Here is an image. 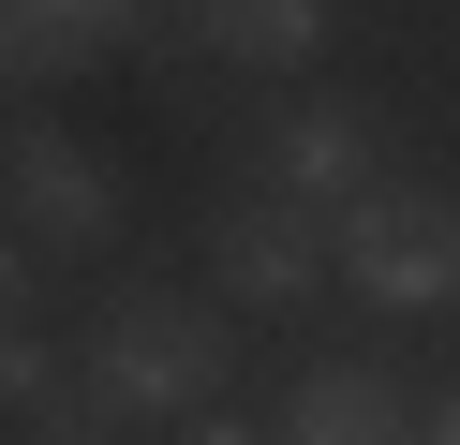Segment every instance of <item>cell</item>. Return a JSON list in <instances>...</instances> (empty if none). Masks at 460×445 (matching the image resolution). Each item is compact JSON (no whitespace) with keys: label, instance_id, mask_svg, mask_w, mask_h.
<instances>
[{"label":"cell","instance_id":"obj_12","mask_svg":"<svg viewBox=\"0 0 460 445\" xmlns=\"http://www.w3.org/2000/svg\"><path fill=\"white\" fill-rule=\"evenodd\" d=\"M179 445H268V431H252L238 401H208V415H179Z\"/></svg>","mask_w":460,"mask_h":445},{"label":"cell","instance_id":"obj_8","mask_svg":"<svg viewBox=\"0 0 460 445\" xmlns=\"http://www.w3.org/2000/svg\"><path fill=\"white\" fill-rule=\"evenodd\" d=\"M193 15H208V45L238 75H312L327 30H341V0H193Z\"/></svg>","mask_w":460,"mask_h":445},{"label":"cell","instance_id":"obj_5","mask_svg":"<svg viewBox=\"0 0 460 445\" xmlns=\"http://www.w3.org/2000/svg\"><path fill=\"white\" fill-rule=\"evenodd\" d=\"M371 178H386V134H371L357 104H282V119H268V193H282V208L341 223Z\"/></svg>","mask_w":460,"mask_h":445},{"label":"cell","instance_id":"obj_4","mask_svg":"<svg viewBox=\"0 0 460 445\" xmlns=\"http://www.w3.org/2000/svg\"><path fill=\"white\" fill-rule=\"evenodd\" d=\"M208 267H223V312H312V297L341 282L327 223H312V208H282V193L223 208V223H208Z\"/></svg>","mask_w":460,"mask_h":445},{"label":"cell","instance_id":"obj_9","mask_svg":"<svg viewBox=\"0 0 460 445\" xmlns=\"http://www.w3.org/2000/svg\"><path fill=\"white\" fill-rule=\"evenodd\" d=\"M0 401H15V415H45V401H75V356L45 342V326H0Z\"/></svg>","mask_w":460,"mask_h":445},{"label":"cell","instance_id":"obj_6","mask_svg":"<svg viewBox=\"0 0 460 445\" xmlns=\"http://www.w3.org/2000/svg\"><path fill=\"white\" fill-rule=\"evenodd\" d=\"M134 30H149V0H0V89H60Z\"/></svg>","mask_w":460,"mask_h":445},{"label":"cell","instance_id":"obj_13","mask_svg":"<svg viewBox=\"0 0 460 445\" xmlns=\"http://www.w3.org/2000/svg\"><path fill=\"white\" fill-rule=\"evenodd\" d=\"M416 445H460V386H446V401H430V415H416Z\"/></svg>","mask_w":460,"mask_h":445},{"label":"cell","instance_id":"obj_1","mask_svg":"<svg viewBox=\"0 0 460 445\" xmlns=\"http://www.w3.org/2000/svg\"><path fill=\"white\" fill-rule=\"evenodd\" d=\"M223 356H238V326H223L208 297H119V312L90 326V356H75V386H90L119 431H179V415L223 401Z\"/></svg>","mask_w":460,"mask_h":445},{"label":"cell","instance_id":"obj_10","mask_svg":"<svg viewBox=\"0 0 460 445\" xmlns=\"http://www.w3.org/2000/svg\"><path fill=\"white\" fill-rule=\"evenodd\" d=\"M15 445H119V415H104L90 386H75V401H45V415H31V431H15Z\"/></svg>","mask_w":460,"mask_h":445},{"label":"cell","instance_id":"obj_3","mask_svg":"<svg viewBox=\"0 0 460 445\" xmlns=\"http://www.w3.org/2000/svg\"><path fill=\"white\" fill-rule=\"evenodd\" d=\"M0 193H15L31 253H104V237L134 223V178L104 164L90 134H60V119H15V148H0Z\"/></svg>","mask_w":460,"mask_h":445},{"label":"cell","instance_id":"obj_7","mask_svg":"<svg viewBox=\"0 0 460 445\" xmlns=\"http://www.w3.org/2000/svg\"><path fill=\"white\" fill-rule=\"evenodd\" d=\"M268 445H416V401L386 371H357V356H312L297 401L268 415Z\"/></svg>","mask_w":460,"mask_h":445},{"label":"cell","instance_id":"obj_11","mask_svg":"<svg viewBox=\"0 0 460 445\" xmlns=\"http://www.w3.org/2000/svg\"><path fill=\"white\" fill-rule=\"evenodd\" d=\"M0 326H31V237L0 223Z\"/></svg>","mask_w":460,"mask_h":445},{"label":"cell","instance_id":"obj_2","mask_svg":"<svg viewBox=\"0 0 460 445\" xmlns=\"http://www.w3.org/2000/svg\"><path fill=\"white\" fill-rule=\"evenodd\" d=\"M341 282L371 297V312H460V193H430V178H371L357 208L327 223Z\"/></svg>","mask_w":460,"mask_h":445}]
</instances>
